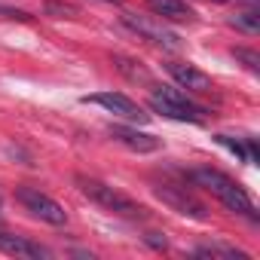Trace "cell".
Masks as SVG:
<instances>
[{
    "instance_id": "6da1fadb",
    "label": "cell",
    "mask_w": 260,
    "mask_h": 260,
    "mask_svg": "<svg viewBox=\"0 0 260 260\" xmlns=\"http://www.w3.org/2000/svg\"><path fill=\"white\" fill-rule=\"evenodd\" d=\"M190 181H193L196 187L208 190V193H211L223 208H230L233 214H239V217L257 223V205H254V199H251V196L245 193V187H239L230 175H223V172H217V169H193V172H190Z\"/></svg>"
},
{
    "instance_id": "7a4b0ae2",
    "label": "cell",
    "mask_w": 260,
    "mask_h": 260,
    "mask_svg": "<svg viewBox=\"0 0 260 260\" xmlns=\"http://www.w3.org/2000/svg\"><path fill=\"white\" fill-rule=\"evenodd\" d=\"M74 184H77V190H80L89 202H95L98 208H104V211H110V214H116V217H125V220H147V217H150V211H147L141 202L128 199L125 193H119L116 187H110V184H104V181H98V178L77 175Z\"/></svg>"
},
{
    "instance_id": "3957f363",
    "label": "cell",
    "mask_w": 260,
    "mask_h": 260,
    "mask_svg": "<svg viewBox=\"0 0 260 260\" xmlns=\"http://www.w3.org/2000/svg\"><path fill=\"white\" fill-rule=\"evenodd\" d=\"M150 107L169 119H178V122H196V125L205 122V107H199L178 86H156L150 92Z\"/></svg>"
},
{
    "instance_id": "277c9868",
    "label": "cell",
    "mask_w": 260,
    "mask_h": 260,
    "mask_svg": "<svg viewBox=\"0 0 260 260\" xmlns=\"http://www.w3.org/2000/svg\"><path fill=\"white\" fill-rule=\"evenodd\" d=\"M16 202L37 220L49 223V226H64L68 223V211L52 199L46 196L40 187H16Z\"/></svg>"
},
{
    "instance_id": "5b68a950",
    "label": "cell",
    "mask_w": 260,
    "mask_h": 260,
    "mask_svg": "<svg viewBox=\"0 0 260 260\" xmlns=\"http://www.w3.org/2000/svg\"><path fill=\"white\" fill-rule=\"evenodd\" d=\"M122 25L128 28V31H135L138 37H144V40H150V43H156V46H162V49H178L181 46V40H178V34L159 19V16H138V13H125L122 16Z\"/></svg>"
},
{
    "instance_id": "8992f818",
    "label": "cell",
    "mask_w": 260,
    "mask_h": 260,
    "mask_svg": "<svg viewBox=\"0 0 260 260\" xmlns=\"http://www.w3.org/2000/svg\"><path fill=\"white\" fill-rule=\"evenodd\" d=\"M83 101H86V104H98V107H104L107 113H113V116H119V119H125V122H135V125H144V122L150 119V113H144L141 104H135L132 98L122 95V92H95V95H86Z\"/></svg>"
},
{
    "instance_id": "52a82bcc",
    "label": "cell",
    "mask_w": 260,
    "mask_h": 260,
    "mask_svg": "<svg viewBox=\"0 0 260 260\" xmlns=\"http://www.w3.org/2000/svg\"><path fill=\"white\" fill-rule=\"evenodd\" d=\"M156 190V196L166 202V205H172L178 214H184V217H193V220H208V208L193 196V193H187V187H175V184H159V187H153Z\"/></svg>"
},
{
    "instance_id": "ba28073f",
    "label": "cell",
    "mask_w": 260,
    "mask_h": 260,
    "mask_svg": "<svg viewBox=\"0 0 260 260\" xmlns=\"http://www.w3.org/2000/svg\"><path fill=\"white\" fill-rule=\"evenodd\" d=\"M166 71H169V77H172L181 89H187V92H193V95H202V92H211V89H214V86H211V77H208L205 71H199L196 64L169 61Z\"/></svg>"
},
{
    "instance_id": "9c48e42d",
    "label": "cell",
    "mask_w": 260,
    "mask_h": 260,
    "mask_svg": "<svg viewBox=\"0 0 260 260\" xmlns=\"http://www.w3.org/2000/svg\"><path fill=\"white\" fill-rule=\"evenodd\" d=\"M107 132H110V138H113L116 144H122L125 150H132V153H153V150L162 147L159 138L141 132V128H135V125H110Z\"/></svg>"
},
{
    "instance_id": "30bf717a",
    "label": "cell",
    "mask_w": 260,
    "mask_h": 260,
    "mask_svg": "<svg viewBox=\"0 0 260 260\" xmlns=\"http://www.w3.org/2000/svg\"><path fill=\"white\" fill-rule=\"evenodd\" d=\"M0 251L13 254V257H28V260H40V257H52L49 248H43L40 242L28 239V236H16V233H4L0 230Z\"/></svg>"
},
{
    "instance_id": "8fae6325",
    "label": "cell",
    "mask_w": 260,
    "mask_h": 260,
    "mask_svg": "<svg viewBox=\"0 0 260 260\" xmlns=\"http://www.w3.org/2000/svg\"><path fill=\"white\" fill-rule=\"evenodd\" d=\"M147 7L162 22H196V13L184 4V0H147Z\"/></svg>"
},
{
    "instance_id": "7c38bea8",
    "label": "cell",
    "mask_w": 260,
    "mask_h": 260,
    "mask_svg": "<svg viewBox=\"0 0 260 260\" xmlns=\"http://www.w3.org/2000/svg\"><path fill=\"white\" fill-rule=\"evenodd\" d=\"M214 141L220 144V147H226L230 153H236L242 162H257V147H254V141L251 138H233V135H214Z\"/></svg>"
},
{
    "instance_id": "4fadbf2b",
    "label": "cell",
    "mask_w": 260,
    "mask_h": 260,
    "mask_svg": "<svg viewBox=\"0 0 260 260\" xmlns=\"http://www.w3.org/2000/svg\"><path fill=\"white\" fill-rule=\"evenodd\" d=\"M196 257H211V260H248V254L245 251H239V248H233V245H220V242H208V245H199L196 251H193Z\"/></svg>"
},
{
    "instance_id": "5bb4252c",
    "label": "cell",
    "mask_w": 260,
    "mask_h": 260,
    "mask_svg": "<svg viewBox=\"0 0 260 260\" xmlns=\"http://www.w3.org/2000/svg\"><path fill=\"white\" fill-rule=\"evenodd\" d=\"M230 25H233L236 31H242V34H260V13H257L254 7H248L245 13L230 16Z\"/></svg>"
},
{
    "instance_id": "9a60e30c",
    "label": "cell",
    "mask_w": 260,
    "mask_h": 260,
    "mask_svg": "<svg viewBox=\"0 0 260 260\" xmlns=\"http://www.w3.org/2000/svg\"><path fill=\"white\" fill-rule=\"evenodd\" d=\"M43 13L52 16V19H77V16H80V10H77L74 4H64V0H46V4H43Z\"/></svg>"
},
{
    "instance_id": "2e32d148",
    "label": "cell",
    "mask_w": 260,
    "mask_h": 260,
    "mask_svg": "<svg viewBox=\"0 0 260 260\" xmlns=\"http://www.w3.org/2000/svg\"><path fill=\"white\" fill-rule=\"evenodd\" d=\"M233 55H236V58H239V61H242V64H245L251 74H257V71H260V55H257L254 49H245V46H239V49H233Z\"/></svg>"
},
{
    "instance_id": "e0dca14e",
    "label": "cell",
    "mask_w": 260,
    "mask_h": 260,
    "mask_svg": "<svg viewBox=\"0 0 260 260\" xmlns=\"http://www.w3.org/2000/svg\"><path fill=\"white\" fill-rule=\"evenodd\" d=\"M144 242H147V245H153V248H166V245H169L159 233H147V236H144Z\"/></svg>"
},
{
    "instance_id": "ac0fdd59",
    "label": "cell",
    "mask_w": 260,
    "mask_h": 260,
    "mask_svg": "<svg viewBox=\"0 0 260 260\" xmlns=\"http://www.w3.org/2000/svg\"><path fill=\"white\" fill-rule=\"evenodd\" d=\"M211 4H245V7H257V0H211Z\"/></svg>"
},
{
    "instance_id": "d6986e66",
    "label": "cell",
    "mask_w": 260,
    "mask_h": 260,
    "mask_svg": "<svg viewBox=\"0 0 260 260\" xmlns=\"http://www.w3.org/2000/svg\"><path fill=\"white\" fill-rule=\"evenodd\" d=\"M101 4H122V0H101Z\"/></svg>"
},
{
    "instance_id": "ffe728a7",
    "label": "cell",
    "mask_w": 260,
    "mask_h": 260,
    "mask_svg": "<svg viewBox=\"0 0 260 260\" xmlns=\"http://www.w3.org/2000/svg\"><path fill=\"white\" fill-rule=\"evenodd\" d=\"M0 208H4V196H0Z\"/></svg>"
}]
</instances>
